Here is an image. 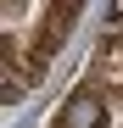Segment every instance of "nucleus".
I'll use <instances>...</instances> for the list:
<instances>
[{
	"instance_id": "obj_1",
	"label": "nucleus",
	"mask_w": 123,
	"mask_h": 128,
	"mask_svg": "<svg viewBox=\"0 0 123 128\" xmlns=\"http://www.w3.org/2000/svg\"><path fill=\"white\" fill-rule=\"evenodd\" d=\"M56 128H106V100L95 95V84H84V89H73L67 106H62Z\"/></svg>"
}]
</instances>
